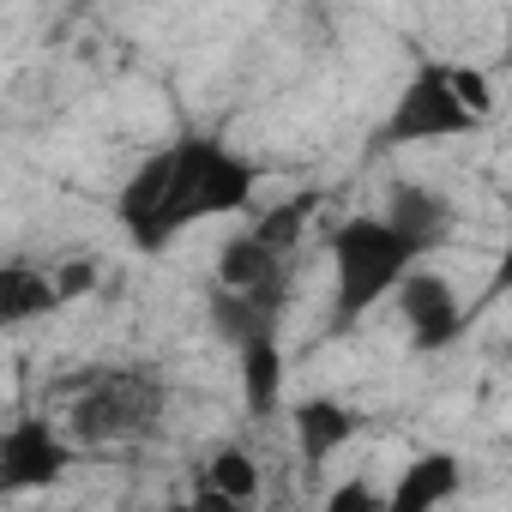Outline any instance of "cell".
I'll use <instances>...</instances> for the list:
<instances>
[{
	"label": "cell",
	"instance_id": "6da1fadb",
	"mask_svg": "<svg viewBox=\"0 0 512 512\" xmlns=\"http://www.w3.org/2000/svg\"><path fill=\"white\" fill-rule=\"evenodd\" d=\"M253 187H260L253 157H241L217 133H181L127 175V187L115 193V217L145 253H157L193 223L247 217Z\"/></svg>",
	"mask_w": 512,
	"mask_h": 512
},
{
	"label": "cell",
	"instance_id": "7a4b0ae2",
	"mask_svg": "<svg viewBox=\"0 0 512 512\" xmlns=\"http://www.w3.org/2000/svg\"><path fill=\"white\" fill-rule=\"evenodd\" d=\"M428 260V247L398 229L386 211H362L332 223V326L350 332L362 326L386 296H398V284Z\"/></svg>",
	"mask_w": 512,
	"mask_h": 512
},
{
	"label": "cell",
	"instance_id": "3957f363",
	"mask_svg": "<svg viewBox=\"0 0 512 512\" xmlns=\"http://www.w3.org/2000/svg\"><path fill=\"white\" fill-rule=\"evenodd\" d=\"M494 79L476 61H422L380 121V145H434L464 139L494 115Z\"/></svg>",
	"mask_w": 512,
	"mask_h": 512
},
{
	"label": "cell",
	"instance_id": "277c9868",
	"mask_svg": "<svg viewBox=\"0 0 512 512\" xmlns=\"http://www.w3.org/2000/svg\"><path fill=\"white\" fill-rule=\"evenodd\" d=\"M169 410V380L157 368L121 362V368H85L79 380H67V428L79 446H121V440H145L163 428Z\"/></svg>",
	"mask_w": 512,
	"mask_h": 512
},
{
	"label": "cell",
	"instance_id": "5b68a950",
	"mask_svg": "<svg viewBox=\"0 0 512 512\" xmlns=\"http://www.w3.org/2000/svg\"><path fill=\"white\" fill-rule=\"evenodd\" d=\"M79 458L73 428L49 422V416H13L0 428V494H25V488H49L67 476V464Z\"/></svg>",
	"mask_w": 512,
	"mask_h": 512
},
{
	"label": "cell",
	"instance_id": "8992f818",
	"mask_svg": "<svg viewBox=\"0 0 512 512\" xmlns=\"http://www.w3.org/2000/svg\"><path fill=\"white\" fill-rule=\"evenodd\" d=\"M398 314H404V332H410V344L428 356V350H446V344H458L464 338V326H470V308L458 302V290L440 278V272H410L404 284H398Z\"/></svg>",
	"mask_w": 512,
	"mask_h": 512
},
{
	"label": "cell",
	"instance_id": "52a82bcc",
	"mask_svg": "<svg viewBox=\"0 0 512 512\" xmlns=\"http://www.w3.org/2000/svg\"><path fill=\"white\" fill-rule=\"evenodd\" d=\"M356 428H362V416L350 404H338V398H302V404H290V434L302 446V464L338 458L356 440Z\"/></svg>",
	"mask_w": 512,
	"mask_h": 512
},
{
	"label": "cell",
	"instance_id": "ba28073f",
	"mask_svg": "<svg viewBox=\"0 0 512 512\" xmlns=\"http://www.w3.org/2000/svg\"><path fill=\"white\" fill-rule=\"evenodd\" d=\"M398 229H410L428 253L452 235V223H458V211H452V199L440 193V187H428V181H392V193H386V205H380Z\"/></svg>",
	"mask_w": 512,
	"mask_h": 512
},
{
	"label": "cell",
	"instance_id": "9c48e42d",
	"mask_svg": "<svg viewBox=\"0 0 512 512\" xmlns=\"http://www.w3.org/2000/svg\"><path fill=\"white\" fill-rule=\"evenodd\" d=\"M260 488H266L260 464H253V452H241V446H217L193 470V500H205V506H253Z\"/></svg>",
	"mask_w": 512,
	"mask_h": 512
},
{
	"label": "cell",
	"instance_id": "30bf717a",
	"mask_svg": "<svg viewBox=\"0 0 512 512\" xmlns=\"http://www.w3.org/2000/svg\"><path fill=\"white\" fill-rule=\"evenodd\" d=\"M235 350H241V398H247V410H253V416H278V398H284V350H278V326L235 338Z\"/></svg>",
	"mask_w": 512,
	"mask_h": 512
},
{
	"label": "cell",
	"instance_id": "8fae6325",
	"mask_svg": "<svg viewBox=\"0 0 512 512\" xmlns=\"http://www.w3.org/2000/svg\"><path fill=\"white\" fill-rule=\"evenodd\" d=\"M67 296L55 284V266H31V260H13L0 272V320L7 326H31L43 314H55Z\"/></svg>",
	"mask_w": 512,
	"mask_h": 512
},
{
	"label": "cell",
	"instance_id": "7c38bea8",
	"mask_svg": "<svg viewBox=\"0 0 512 512\" xmlns=\"http://www.w3.org/2000/svg\"><path fill=\"white\" fill-rule=\"evenodd\" d=\"M458 488H464V464H458L452 452H422V458H410L404 476L386 488V506L422 512V506H434V500H452Z\"/></svg>",
	"mask_w": 512,
	"mask_h": 512
},
{
	"label": "cell",
	"instance_id": "4fadbf2b",
	"mask_svg": "<svg viewBox=\"0 0 512 512\" xmlns=\"http://www.w3.org/2000/svg\"><path fill=\"white\" fill-rule=\"evenodd\" d=\"M320 211V193H296V199H284V205H272V211H260V217H253V229H260L272 247H296L302 241V229H308V217Z\"/></svg>",
	"mask_w": 512,
	"mask_h": 512
},
{
	"label": "cell",
	"instance_id": "5bb4252c",
	"mask_svg": "<svg viewBox=\"0 0 512 512\" xmlns=\"http://www.w3.org/2000/svg\"><path fill=\"white\" fill-rule=\"evenodd\" d=\"M500 296H512V217H506V247H500V266H494L482 302H500Z\"/></svg>",
	"mask_w": 512,
	"mask_h": 512
},
{
	"label": "cell",
	"instance_id": "9a60e30c",
	"mask_svg": "<svg viewBox=\"0 0 512 512\" xmlns=\"http://www.w3.org/2000/svg\"><path fill=\"white\" fill-rule=\"evenodd\" d=\"M374 500V488H338L332 494V506H368Z\"/></svg>",
	"mask_w": 512,
	"mask_h": 512
}]
</instances>
